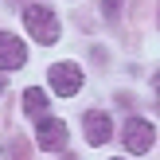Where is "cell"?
I'll return each instance as SVG.
<instances>
[{
	"label": "cell",
	"instance_id": "6da1fadb",
	"mask_svg": "<svg viewBox=\"0 0 160 160\" xmlns=\"http://www.w3.org/2000/svg\"><path fill=\"white\" fill-rule=\"evenodd\" d=\"M23 28L31 31L35 43H55V39H59V20H55V12L43 8V4H28L23 8Z\"/></svg>",
	"mask_w": 160,
	"mask_h": 160
},
{
	"label": "cell",
	"instance_id": "7a4b0ae2",
	"mask_svg": "<svg viewBox=\"0 0 160 160\" xmlns=\"http://www.w3.org/2000/svg\"><path fill=\"white\" fill-rule=\"evenodd\" d=\"M121 141H125V148L133 156H145L152 148V141H156V125H148L145 117H129L125 129H121Z\"/></svg>",
	"mask_w": 160,
	"mask_h": 160
},
{
	"label": "cell",
	"instance_id": "3957f363",
	"mask_svg": "<svg viewBox=\"0 0 160 160\" xmlns=\"http://www.w3.org/2000/svg\"><path fill=\"white\" fill-rule=\"evenodd\" d=\"M47 82H51V90L59 94V98H74V94L82 90V70H78L74 62H55V67L47 70Z\"/></svg>",
	"mask_w": 160,
	"mask_h": 160
},
{
	"label": "cell",
	"instance_id": "277c9868",
	"mask_svg": "<svg viewBox=\"0 0 160 160\" xmlns=\"http://www.w3.org/2000/svg\"><path fill=\"white\" fill-rule=\"evenodd\" d=\"M28 62V47L12 31H0V70H20Z\"/></svg>",
	"mask_w": 160,
	"mask_h": 160
},
{
	"label": "cell",
	"instance_id": "5b68a950",
	"mask_svg": "<svg viewBox=\"0 0 160 160\" xmlns=\"http://www.w3.org/2000/svg\"><path fill=\"white\" fill-rule=\"evenodd\" d=\"M35 141H39V148L55 152V148L67 145V125H62L59 117H39V125H35Z\"/></svg>",
	"mask_w": 160,
	"mask_h": 160
},
{
	"label": "cell",
	"instance_id": "8992f818",
	"mask_svg": "<svg viewBox=\"0 0 160 160\" xmlns=\"http://www.w3.org/2000/svg\"><path fill=\"white\" fill-rule=\"evenodd\" d=\"M113 137V121H109V113H86V141L90 145H106V141Z\"/></svg>",
	"mask_w": 160,
	"mask_h": 160
},
{
	"label": "cell",
	"instance_id": "52a82bcc",
	"mask_svg": "<svg viewBox=\"0 0 160 160\" xmlns=\"http://www.w3.org/2000/svg\"><path fill=\"white\" fill-rule=\"evenodd\" d=\"M23 109H28L31 117H43V109H47V94L39 90V86H28V90H23Z\"/></svg>",
	"mask_w": 160,
	"mask_h": 160
},
{
	"label": "cell",
	"instance_id": "ba28073f",
	"mask_svg": "<svg viewBox=\"0 0 160 160\" xmlns=\"http://www.w3.org/2000/svg\"><path fill=\"white\" fill-rule=\"evenodd\" d=\"M102 12H106L109 20H117V12H121V0H102Z\"/></svg>",
	"mask_w": 160,
	"mask_h": 160
},
{
	"label": "cell",
	"instance_id": "9c48e42d",
	"mask_svg": "<svg viewBox=\"0 0 160 160\" xmlns=\"http://www.w3.org/2000/svg\"><path fill=\"white\" fill-rule=\"evenodd\" d=\"M152 86H156V94H160V70H156V78H152Z\"/></svg>",
	"mask_w": 160,
	"mask_h": 160
},
{
	"label": "cell",
	"instance_id": "30bf717a",
	"mask_svg": "<svg viewBox=\"0 0 160 160\" xmlns=\"http://www.w3.org/2000/svg\"><path fill=\"white\" fill-rule=\"evenodd\" d=\"M0 94H4V78H0Z\"/></svg>",
	"mask_w": 160,
	"mask_h": 160
},
{
	"label": "cell",
	"instance_id": "8fae6325",
	"mask_svg": "<svg viewBox=\"0 0 160 160\" xmlns=\"http://www.w3.org/2000/svg\"><path fill=\"white\" fill-rule=\"evenodd\" d=\"M67 160H74V156H67Z\"/></svg>",
	"mask_w": 160,
	"mask_h": 160
}]
</instances>
